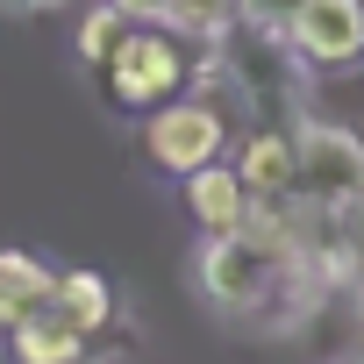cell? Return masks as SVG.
<instances>
[{"instance_id":"8992f818","label":"cell","mask_w":364,"mask_h":364,"mask_svg":"<svg viewBox=\"0 0 364 364\" xmlns=\"http://www.w3.org/2000/svg\"><path fill=\"white\" fill-rule=\"evenodd\" d=\"M186 215L208 229V236H236L243 229V215H250V193H243V178H236V164H200V171H186Z\"/></svg>"},{"instance_id":"8fae6325","label":"cell","mask_w":364,"mask_h":364,"mask_svg":"<svg viewBox=\"0 0 364 364\" xmlns=\"http://www.w3.org/2000/svg\"><path fill=\"white\" fill-rule=\"evenodd\" d=\"M236 22H243V8H236V0H171V22H164V29L200 36V43H222Z\"/></svg>"},{"instance_id":"7a4b0ae2","label":"cell","mask_w":364,"mask_h":364,"mask_svg":"<svg viewBox=\"0 0 364 364\" xmlns=\"http://www.w3.org/2000/svg\"><path fill=\"white\" fill-rule=\"evenodd\" d=\"M293 279H307V257H286V250H272V243H257L243 229L236 236H208V250H200V286H208V300L222 314H257Z\"/></svg>"},{"instance_id":"5b68a950","label":"cell","mask_w":364,"mask_h":364,"mask_svg":"<svg viewBox=\"0 0 364 364\" xmlns=\"http://www.w3.org/2000/svg\"><path fill=\"white\" fill-rule=\"evenodd\" d=\"M279 36L307 72H350L364 58V0H300Z\"/></svg>"},{"instance_id":"9c48e42d","label":"cell","mask_w":364,"mask_h":364,"mask_svg":"<svg viewBox=\"0 0 364 364\" xmlns=\"http://www.w3.org/2000/svg\"><path fill=\"white\" fill-rule=\"evenodd\" d=\"M50 286H58V272L36 250H0V336H8L15 321H29V314H43Z\"/></svg>"},{"instance_id":"ba28073f","label":"cell","mask_w":364,"mask_h":364,"mask_svg":"<svg viewBox=\"0 0 364 364\" xmlns=\"http://www.w3.org/2000/svg\"><path fill=\"white\" fill-rule=\"evenodd\" d=\"M8 343H15V364H86V357H93V336H86L79 321H65L58 307L15 321Z\"/></svg>"},{"instance_id":"52a82bcc","label":"cell","mask_w":364,"mask_h":364,"mask_svg":"<svg viewBox=\"0 0 364 364\" xmlns=\"http://www.w3.org/2000/svg\"><path fill=\"white\" fill-rule=\"evenodd\" d=\"M236 178L250 200H293V129H250L236 150Z\"/></svg>"},{"instance_id":"6da1fadb","label":"cell","mask_w":364,"mask_h":364,"mask_svg":"<svg viewBox=\"0 0 364 364\" xmlns=\"http://www.w3.org/2000/svg\"><path fill=\"white\" fill-rule=\"evenodd\" d=\"M186 79H193L186 43H178V29H164V22H129V36L114 43V58L100 65L107 100H114V107H136V114L178 100V93H186Z\"/></svg>"},{"instance_id":"7c38bea8","label":"cell","mask_w":364,"mask_h":364,"mask_svg":"<svg viewBox=\"0 0 364 364\" xmlns=\"http://www.w3.org/2000/svg\"><path fill=\"white\" fill-rule=\"evenodd\" d=\"M122 36H129V15L114 8V0H100V8H93L86 22H79V58H86V65L100 72V65L114 58V43H122Z\"/></svg>"},{"instance_id":"277c9868","label":"cell","mask_w":364,"mask_h":364,"mask_svg":"<svg viewBox=\"0 0 364 364\" xmlns=\"http://www.w3.org/2000/svg\"><path fill=\"white\" fill-rule=\"evenodd\" d=\"M143 150H150L157 171L186 178V171H200V164H215L229 150V114L215 100H164L143 122Z\"/></svg>"},{"instance_id":"9a60e30c","label":"cell","mask_w":364,"mask_h":364,"mask_svg":"<svg viewBox=\"0 0 364 364\" xmlns=\"http://www.w3.org/2000/svg\"><path fill=\"white\" fill-rule=\"evenodd\" d=\"M8 15H50V8H65V0H0Z\"/></svg>"},{"instance_id":"3957f363","label":"cell","mask_w":364,"mask_h":364,"mask_svg":"<svg viewBox=\"0 0 364 364\" xmlns=\"http://www.w3.org/2000/svg\"><path fill=\"white\" fill-rule=\"evenodd\" d=\"M293 200H307L314 215L357 208L364 200V136H350L336 122H300L293 129Z\"/></svg>"},{"instance_id":"2e32d148","label":"cell","mask_w":364,"mask_h":364,"mask_svg":"<svg viewBox=\"0 0 364 364\" xmlns=\"http://www.w3.org/2000/svg\"><path fill=\"white\" fill-rule=\"evenodd\" d=\"M357 364H364V357H357Z\"/></svg>"},{"instance_id":"30bf717a","label":"cell","mask_w":364,"mask_h":364,"mask_svg":"<svg viewBox=\"0 0 364 364\" xmlns=\"http://www.w3.org/2000/svg\"><path fill=\"white\" fill-rule=\"evenodd\" d=\"M50 307L65 314V321H79L86 336H100L107 321H114V286L100 279V272H58V286H50Z\"/></svg>"},{"instance_id":"5bb4252c","label":"cell","mask_w":364,"mask_h":364,"mask_svg":"<svg viewBox=\"0 0 364 364\" xmlns=\"http://www.w3.org/2000/svg\"><path fill=\"white\" fill-rule=\"evenodd\" d=\"M129 22H171V0H114Z\"/></svg>"},{"instance_id":"4fadbf2b","label":"cell","mask_w":364,"mask_h":364,"mask_svg":"<svg viewBox=\"0 0 364 364\" xmlns=\"http://www.w3.org/2000/svg\"><path fill=\"white\" fill-rule=\"evenodd\" d=\"M236 8H243V22H250V29H272V36H279V29L300 15V0H236Z\"/></svg>"}]
</instances>
